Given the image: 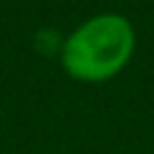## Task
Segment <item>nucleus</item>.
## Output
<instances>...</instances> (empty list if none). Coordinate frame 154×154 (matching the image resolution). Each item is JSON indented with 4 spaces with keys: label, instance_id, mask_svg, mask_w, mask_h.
<instances>
[{
    "label": "nucleus",
    "instance_id": "1",
    "mask_svg": "<svg viewBox=\"0 0 154 154\" xmlns=\"http://www.w3.org/2000/svg\"><path fill=\"white\" fill-rule=\"evenodd\" d=\"M137 48L134 25L121 13H99L63 38L61 66L81 83H104L126 68Z\"/></svg>",
    "mask_w": 154,
    "mask_h": 154
}]
</instances>
